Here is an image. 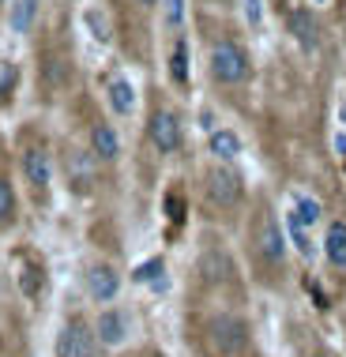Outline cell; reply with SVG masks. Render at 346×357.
<instances>
[{"label": "cell", "instance_id": "28", "mask_svg": "<svg viewBox=\"0 0 346 357\" xmlns=\"http://www.w3.org/2000/svg\"><path fill=\"white\" fill-rule=\"evenodd\" d=\"M339 124H343V132H346V98L339 102Z\"/></svg>", "mask_w": 346, "mask_h": 357}, {"label": "cell", "instance_id": "15", "mask_svg": "<svg viewBox=\"0 0 346 357\" xmlns=\"http://www.w3.org/2000/svg\"><path fill=\"white\" fill-rule=\"evenodd\" d=\"M68 177H72V185L75 188H91V181H94V158L86 151H72L68 154Z\"/></svg>", "mask_w": 346, "mask_h": 357}, {"label": "cell", "instance_id": "22", "mask_svg": "<svg viewBox=\"0 0 346 357\" xmlns=\"http://www.w3.org/2000/svg\"><path fill=\"white\" fill-rule=\"evenodd\" d=\"M15 83H19V68L12 61H0V98H12Z\"/></svg>", "mask_w": 346, "mask_h": 357}, {"label": "cell", "instance_id": "16", "mask_svg": "<svg viewBox=\"0 0 346 357\" xmlns=\"http://www.w3.org/2000/svg\"><path fill=\"white\" fill-rule=\"evenodd\" d=\"M290 215L301 222L305 229L309 226H316V222H320V215H324V207H320V199L316 196H305V192H297L294 196V207H290Z\"/></svg>", "mask_w": 346, "mask_h": 357}, {"label": "cell", "instance_id": "11", "mask_svg": "<svg viewBox=\"0 0 346 357\" xmlns=\"http://www.w3.org/2000/svg\"><path fill=\"white\" fill-rule=\"evenodd\" d=\"M105 102H110V109L117 113V117H132V109H136V86L124 79V75H117V79H110Z\"/></svg>", "mask_w": 346, "mask_h": 357}, {"label": "cell", "instance_id": "29", "mask_svg": "<svg viewBox=\"0 0 346 357\" xmlns=\"http://www.w3.org/2000/svg\"><path fill=\"white\" fill-rule=\"evenodd\" d=\"M136 4H140V8H155L158 0H136Z\"/></svg>", "mask_w": 346, "mask_h": 357}, {"label": "cell", "instance_id": "4", "mask_svg": "<svg viewBox=\"0 0 346 357\" xmlns=\"http://www.w3.org/2000/svg\"><path fill=\"white\" fill-rule=\"evenodd\" d=\"M147 136H151V143H155L158 154L181 151V121H177V113L158 109L155 117H151V124H147Z\"/></svg>", "mask_w": 346, "mask_h": 357}, {"label": "cell", "instance_id": "23", "mask_svg": "<svg viewBox=\"0 0 346 357\" xmlns=\"http://www.w3.org/2000/svg\"><path fill=\"white\" fill-rule=\"evenodd\" d=\"M15 215V196H12V185H8L4 177H0V226H8Z\"/></svg>", "mask_w": 346, "mask_h": 357}, {"label": "cell", "instance_id": "8", "mask_svg": "<svg viewBox=\"0 0 346 357\" xmlns=\"http://www.w3.org/2000/svg\"><path fill=\"white\" fill-rule=\"evenodd\" d=\"M117 289H121V278H117V271L113 267H105V264H98V267H91L86 271V294L94 297V301H113L117 297Z\"/></svg>", "mask_w": 346, "mask_h": 357}, {"label": "cell", "instance_id": "27", "mask_svg": "<svg viewBox=\"0 0 346 357\" xmlns=\"http://www.w3.org/2000/svg\"><path fill=\"white\" fill-rule=\"evenodd\" d=\"M335 154H339V158H346V132H339V136H335Z\"/></svg>", "mask_w": 346, "mask_h": 357}, {"label": "cell", "instance_id": "5", "mask_svg": "<svg viewBox=\"0 0 346 357\" xmlns=\"http://www.w3.org/2000/svg\"><path fill=\"white\" fill-rule=\"evenodd\" d=\"M241 177H237L230 166H215L207 173V196L215 199L218 207H234L237 199H241Z\"/></svg>", "mask_w": 346, "mask_h": 357}, {"label": "cell", "instance_id": "3", "mask_svg": "<svg viewBox=\"0 0 346 357\" xmlns=\"http://www.w3.org/2000/svg\"><path fill=\"white\" fill-rule=\"evenodd\" d=\"M256 252H260V259H264L267 267H283V259H286V237H283V226H278L271 215L260 222V229H256Z\"/></svg>", "mask_w": 346, "mask_h": 357}, {"label": "cell", "instance_id": "25", "mask_svg": "<svg viewBox=\"0 0 346 357\" xmlns=\"http://www.w3.org/2000/svg\"><path fill=\"white\" fill-rule=\"evenodd\" d=\"M241 12L248 26H264V0H241Z\"/></svg>", "mask_w": 346, "mask_h": 357}, {"label": "cell", "instance_id": "7", "mask_svg": "<svg viewBox=\"0 0 346 357\" xmlns=\"http://www.w3.org/2000/svg\"><path fill=\"white\" fill-rule=\"evenodd\" d=\"M19 166H23V177H27V185H34V188H45V185H50V177H53V162H50V154H45L42 147H31V151H23V158H19Z\"/></svg>", "mask_w": 346, "mask_h": 357}, {"label": "cell", "instance_id": "21", "mask_svg": "<svg viewBox=\"0 0 346 357\" xmlns=\"http://www.w3.org/2000/svg\"><path fill=\"white\" fill-rule=\"evenodd\" d=\"M286 229H290V237H294V245H297V252L301 256H313V245H309V234H305V226L297 222L290 211H286Z\"/></svg>", "mask_w": 346, "mask_h": 357}, {"label": "cell", "instance_id": "17", "mask_svg": "<svg viewBox=\"0 0 346 357\" xmlns=\"http://www.w3.org/2000/svg\"><path fill=\"white\" fill-rule=\"evenodd\" d=\"M170 79L177 86L188 83V42H185V38H177L173 50H170Z\"/></svg>", "mask_w": 346, "mask_h": 357}, {"label": "cell", "instance_id": "1", "mask_svg": "<svg viewBox=\"0 0 346 357\" xmlns=\"http://www.w3.org/2000/svg\"><path fill=\"white\" fill-rule=\"evenodd\" d=\"M211 75H215V83L223 86H237L245 83L248 75H253V61H248V53L241 50L237 42H215L211 45Z\"/></svg>", "mask_w": 346, "mask_h": 357}, {"label": "cell", "instance_id": "14", "mask_svg": "<svg viewBox=\"0 0 346 357\" xmlns=\"http://www.w3.org/2000/svg\"><path fill=\"white\" fill-rule=\"evenodd\" d=\"M324 256L331 267L346 271V222H331L328 234H324Z\"/></svg>", "mask_w": 346, "mask_h": 357}, {"label": "cell", "instance_id": "30", "mask_svg": "<svg viewBox=\"0 0 346 357\" xmlns=\"http://www.w3.org/2000/svg\"><path fill=\"white\" fill-rule=\"evenodd\" d=\"M313 4H328V0H313Z\"/></svg>", "mask_w": 346, "mask_h": 357}, {"label": "cell", "instance_id": "26", "mask_svg": "<svg viewBox=\"0 0 346 357\" xmlns=\"http://www.w3.org/2000/svg\"><path fill=\"white\" fill-rule=\"evenodd\" d=\"M19 286H23V294H27V297H38V289H42L38 267H23V275H19Z\"/></svg>", "mask_w": 346, "mask_h": 357}, {"label": "cell", "instance_id": "24", "mask_svg": "<svg viewBox=\"0 0 346 357\" xmlns=\"http://www.w3.org/2000/svg\"><path fill=\"white\" fill-rule=\"evenodd\" d=\"M166 26L170 31H181V26H185V0H166Z\"/></svg>", "mask_w": 346, "mask_h": 357}, {"label": "cell", "instance_id": "9", "mask_svg": "<svg viewBox=\"0 0 346 357\" xmlns=\"http://www.w3.org/2000/svg\"><path fill=\"white\" fill-rule=\"evenodd\" d=\"M91 154L98 162H117L121 158V136L113 124H94L91 132Z\"/></svg>", "mask_w": 346, "mask_h": 357}, {"label": "cell", "instance_id": "2", "mask_svg": "<svg viewBox=\"0 0 346 357\" xmlns=\"http://www.w3.org/2000/svg\"><path fill=\"white\" fill-rule=\"evenodd\" d=\"M207 339L215 346V354L234 357L248 346V327L237 320V316H215V320L207 324Z\"/></svg>", "mask_w": 346, "mask_h": 357}, {"label": "cell", "instance_id": "18", "mask_svg": "<svg viewBox=\"0 0 346 357\" xmlns=\"http://www.w3.org/2000/svg\"><path fill=\"white\" fill-rule=\"evenodd\" d=\"M34 15H38V0H15L12 4V31L27 34L34 26Z\"/></svg>", "mask_w": 346, "mask_h": 357}, {"label": "cell", "instance_id": "10", "mask_svg": "<svg viewBox=\"0 0 346 357\" xmlns=\"http://www.w3.org/2000/svg\"><path fill=\"white\" fill-rule=\"evenodd\" d=\"M290 31H294L297 45H301L305 53H313L316 45H320V31H316V23H313V12H309V8H294V12H290Z\"/></svg>", "mask_w": 346, "mask_h": 357}, {"label": "cell", "instance_id": "12", "mask_svg": "<svg viewBox=\"0 0 346 357\" xmlns=\"http://www.w3.org/2000/svg\"><path fill=\"white\" fill-rule=\"evenodd\" d=\"M98 339L105 346H121L124 339H128V320H124V312H117V308H105V312L98 316Z\"/></svg>", "mask_w": 346, "mask_h": 357}, {"label": "cell", "instance_id": "13", "mask_svg": "<svg viewBox=\"0 0 346 357\" xmlns=\"http://www.w3.org/2000/svg\"><path fill=\"white\" fill-rule=\"evenodd\" d=\"M207 151L218 162H234L241 154V136L234 128H215V132H207Z\"/></svg>", "mask_w": 346, "mask_h": 357}, {"label": "cell", "instance_id": "6", "mask_svg": "<svg viewBox=\"0 0 346 357\" xmlns=\"http://www.w3.org/2000/svg\"><path fill=\"white\" fill-rule=\"evenodd\" d=\"M57 357H94V331L80 320H72L57 339Z\"/></svg>", "mask_w": 346, "mask_h": 357}, {"label": "cell", "instance_id": "19", "mask_svg": "<svg viewBox=\"0 0 346 357\" xmlns=\"http://www.w3.org/2000/svg\"><path fill=\"white\" fill-rule=\"evenodd\" d=\"M166 264H162V259L155 256V259H147V264H140L136 271H132V278H136V282H155V289H162L166 286Z\"/></svg>", "mask_w": 346, "mask_h": 357}, {"label": "cell", "instance_id": "20", "mask_svg": "<svg viewBox=\"0 0 346 357\" xmlns=\"http://www.w3.org/2000/svg\"><path fill=\"white\" fill-rule=\"evenodd\" d=\"M83 23L91 26L94 42H110V23H105V15L98 12V8H86V12H83Z\"/></svg>", "mask_w": 346, "mask_h": 357}, {"label": "cell", "instance_id": "31", "mask_svg": "<svg viewBox=\"0 0 346 357\" xmlns=\"http://www.w3.org/2000/svg\"><path fill=\"white\" fill-rule=\"evenodd\" d=\"M316 357H328V354H316Z\"/></svg>", "mask_w": 346, "mask_h": 357}]
</instances>
